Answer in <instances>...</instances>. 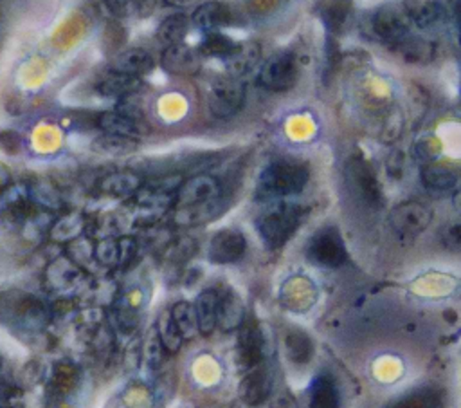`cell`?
I'll return each mask as SVG.
<instances>
[{"label":"cell","mask_w":461,"mask_h":408,"mask_svg":"<svg viewBox=\"0 0 461 408\" xmlns=\"http://www.w3.org/2000/svg\"><path fill=\"white\" fill-rule=\"evenodd\" d=\"M309 168L299 163L276 161L269 165L258 179V193L262 197H285L299 193L309 183Z\"/></svg>","instance_id":"1"},{"label":"cell","mask_w":461,"mask_h":408,"mask_svg":"<svg viewBox=\"0 0 461 408\" xmlns=\"http://www.w3.org/2000/svg\"><path fill=\"white\" fill-rule=\"evenodd\" d=\"M47 322V311L42 302L19 291H0V325H20L24 329H40Z\"/></svg>","instance_id":"2"},{"label":"cell","mask_w":461,"mask_h":408,"mask_svg":"<svg viewBox=\"0 0 461 408\" xmlns=\"http://www.w3.org/2000/svg\"><path fill=\"white\" fill-rule=\"evenodd\" d=\"M301 221V210L294 204H279V207L263 214L258 221V232L263 242L271 248H281L297 230Z\"/></svg>","instance_id":"3"},{"label":"cell","mask_w":461,"mask_h":408,"mask_svg":"<svg viewBox=\"0 0 461 408\" xmlns=\"http://www.w3.org/2000/svg\"><path fill=\"white\" fill-rule=\"evenodd\" d=\"M246 102V86L239 78H218L207 94V107L214 118L225 119L235 116Z\"/></svg>","instance_id":"4"},{"label":"cell","mask_w":461,"mask_h":408,"mask_svg":"<svg viewBox=\"0 0 461 408\" xmlns=\"http://www.w3.org/2000/svg\"><path fill=\"white\" fill-rule=\"evenodd\" d=\"M258 82L271 93H285L297 82V63L294 54L278 53L271 56L260 71Z\"/></svg>","instance_id":"5"},{"label":"cell","mask_w":461,"mask_h":408,"mask_svg":"<svg viewBox=\"0 0 461 408\" xmlns=\"http://www.w3.org/2000/svg\"><path fill=\"white\" fill-rule=\"evenodd\" d=\"M433 221V212L424 202L408 200L395 207L390 214V224L397 235L413 239L424 233Z\"/></svg>","instance_id":"6"},{"label":"cell","mask_w":461,"mask_h":408,"mask_svg":"<svg viewBox=\"0 0 461 408\" xmlns=\"http://www.w3.org/2000/svg\"><path fill=\"white\" fill-rule=\"evenodd\" d=\"M306 255L321 267H341L348 258L343 237L336 228H323L318 232L312 237Z\"/></svg>","instance_id":"7"},{"label":"cell","mask_w":461,"mask_h":408,"mask_svg":"<svg viewBox=\"0 0 461 408\" xmlns=\"http://www.w3.org/2000/svg\"><path fill=\"white\" fill-rule=\"evenodd\" d=\"M373 31L375 35L393 47L411 37V20L408 13L395 6H384L373 15Z\"/></svg>","instance_id":"8"},{"label":"cell","mask_w":461,"mask_h":408,"mask_svg":"<svg viewBox=\"0 0 461 408\" xmlns=\"http://www.w3.org/2000/svg\"><path fill=\"white\" fill-rule=\"evenodd\" d=\"M220 195H222V186L218 179L207 174H200L181 183V186L175 192L174 204L177 208H188V207H197V204L220 199Z\"/></svg>","instance_id":"9"},{"label":"cell","mask_w":461,"mask_h":408,"mask_svg":"<svg viewBox=\"0 0 461 408\" xmlns=\"http://www.w3.org/2000/svg\"><path fill=\"white\" fill-rule=\"evenodd\" d=\"M346 174L353 190L357 192L359 197H362L364 202H368L369 207H380L382 192H380L376 174L362 156H352L348 159Z\"/></svg>","instance_id":"10"},{"label":"cell","mask_w":461,"mask_h":408,"mask_svg":"<svg viewBox=\"0 0 461 408\" xmlns=\"http://www.w3.org/2000/svg\"><path fill=\"white\" fill-rule=\"evenodd\" d=\"M98 126L110 135H119V138L126 140H141L144 134H148L146 123L126 110H107L100 114L98 118Z\"/></svg>","instance_id":"11"},{"label":"cell","mask_w":461,"mask_h":408,"mask_svg":"<svg viewBox=\"0 0 461 408\" xmlns=\"http://www.w3.org/2000/svg\"><path fill=\"white\" fill-rule=\"evenodd\" d=\"M246 249H247L246 237L237 230L227 228L213 235L207 248V257L213 264H230L240 260Z\"/></svg>","instance_id":"12"},{"label":"cell","mask_w":461,"mask_h":408,"mask_svg":"<svg viewBox=\"0 0 461 408\" xmlns=\"http://www.w3.org/2000/svg\"><path fill=\"white\" fill-rule=\"evenodd\" d=\"M161 65L170 75L193 77L200 71L202 54L184 44L168 45L161 56Z\"/></svg>","instance_id":"13"},{"label":"cell","mask_w":461,"mask_h":408,"mask_svg":"<svg viewBox=\"0 0 461 408\" xmlns=\"http://www.w3.org/2000/svg\"><path fill=\"white\" fill-rule=\"evenodd\" d=\"M239 334V358L246 371L262 363L263 358V338L258 322L253 318H244Z\"/></svg>","instance_id":"14"},{"label":"cell","mask_w":461,"mask_h":408,"mask_svg":"<svg viewBox=\"0 0 461 408\" xmlns=\"http://www.w3.org/2000/svg\"><path fill=\"white\" fill-rule=\"evenodd\" d=\"M260 58H262V45L258 42L251 40V42L235 45L233 51L223 58V63H225V69H227L229 77L240 80L244 75H247L255 69Z\"/></svg>","instance_id":"15"},{"label":"cell","mask_w":461,"mask_h":408,"mask_svg":"<svg viewBox=\"0 0 461 408\" xmlns=\"http://www.w3.org/2000/svg\"><path fill=\"white\" fill-rule=\"evenodd\" d=\"M271 388H272L271 372L263 363H260V365L249 369L247 374L244 376V379L240 383V396L247 404L256 406L269 397Z\"/></svg>","instance_id":"16"},{"label":"cell","mask_w":461,"mask_h":408,"mask_svg":"<svg viewBox=\"0 0 461 408\" xmlns=\"http://www.w3.org/2000/svg\"><path fill=\"white\" fill-rule=\"evenodd\" d=\"M135 251H137V242L133 239L119 237V239L101 241L96 246L94 255L103 265L114 267V265H125L126 262H130Z\"/></svg>","instance_id":"17"},{"label":"cell","mask_w":461,"mask_h":408,"mask_svg":"<svg viewBox=\"0 0 461 408\" xmlns=\"http://www.w3.org/2000/svg\"><path fill=\"white\" fill-rule=\"evenodd\" d=\"M230 19H233V15H230V10L223 3L209 0V3H204L195 10L191 22L200 29L213 33L220 28H225L230 22Z\"/></svg>","instance_id":"18"},{"label":"cell","mask_w":461,"mask_h":408,"mask_svg":"<svg viewBox=\"0 0 461 408\" xmlns=\"http://www.w3.org/2000/svg\"><path fill=\"white\" fill-rule=\"evenodd\" d=\"M141 89V80L119 71L110 69L96 84V91L107 98H125Z\"/></svg>","instance_id":"19"},{"label":"cell","mask_w":461,"mask_h":408,"mask_svg":"<svg viewBox=\"0 0 461 408\" xmlns=\"http://www.w3.org/2000/svg\"><path fill=\"white\" fill-rule=\"evenodd\" d=\"M153 67H156V61H153V56L139 47L128 49L125 53H121L116 61H114V71L130 75V77H142L151 73Z\"/></svg>","instance_id":"20"},{"label":"cell","mask_w":461,"mask_h":408,"mask_svg":"<svg viewBox=\"0 0 461 408\" xmlns=\"http://www.w3.org/2000/svg\"><path fill=\"white\" fill-rule=\"evenodd\" d=\"M309 408H339V390L330 374L323 372L312 379L309 388Z\"/></svg>","instance_id":"21"},{"label":"cell","mask_w":461,"mask_h":408,"mask_svg":"<svg viewBox=\"0 0 461 408\" xmlns=\"http://www.w3.org/2000/svg\"><path fill=\"white\" fill-rule=\"evenodd\" d=\"M142 188V179L135 172L123 170L109 174L101 179L100 190L110 197H130Z\"/></svg>","instance_id":"22"},{"label":"cell","mask_w":461,"mask_h":408,"mask_svg":"<svg viewBox=\"0 0 461 408\" xmlns=\"http://www.w3.org/2000/svg\"><path fill=\"white\" fill-rule=\"evenodd\" d=\"M218 300H220V295L216 290H206L200 293V297L193 306L198 332L204 336H209L216 329Z\"/></svg>","instance_id":"23"},{"label":"cell","mask_w":461,"mask_h":408,"mask_svg":"<svg viewBox=\"0 0 461 408\" xmlns=\"http://www.w3.org/2000/svg\"><path fill=\"white\" fill-rule=\"evenodd\" d=\"M408 17L415 26L427 29L445 19V8L438 0H413L408 4Z\"/></svg>","instance_id":"24"},{"label":"cell","mask_w":461,"mask_h":408,"mask_svg":"<svg viewBox=\"0 0 461 408\" xmlns=\"http://www.w3.org/2000/svg\"><path fill=\"white\" fill-rule=\"evenodd\" d=\"M244 318H246V307L237 293L229 291L225 293V297H220L216 325H220L223 330H233L240 327Z\"/></svg>","instance_id":"25"},{"label":"cell","mask_w":461,"mask_h":408,"mask_svg":"<svg viewBox=\"0 0 461 408\" xmlns=\"http://www.w3.org/2000/svg\"><path fill=\"white\" fill-rule=\"evenodd\" d=\"M422 183L429 192L445 193V192H450L456 188L457 174L449 167L429 163L422 170Z\"/></svg>","instance_id":"26"},{"label":"cell","mask_w":461,"mask_h":408,"mask_svg":"<svg viewBox=\"0 0 461 408\" xmlns=\"http://www.w3.org/2000/svg\"><path fill=\"white\" fill-rule=\"evenodd\" d=\"M445 399L443 394L438 388L425 387L409 392L408 396H402L400 399L393 401L386 408H443Z\"/></svg>","instance_id":"27"},{"label":"cell","mask_w":461,"mask_h":408,"mask_svg":"<svg viewBox=\"0 0 461 408\" xmlns=\"http://www.w3.org/2000/svg\"><path fill=\"white\" fill-rule=\"evenodd\" d=\"M285 349H287V358L297 365L309 363L314 355V344H312L311 336L297 329H292L287 332Z\"/></svg>","instance_id":"28"},{"label":"cell","mask_w":461,"mask_h":408,"mask_svg":"<svg viewBox=\"0 0 461 408\" xmlns=\"http://www.w3.org/2000/svg\"><path fill=\"white\" fill-rule=\"evenodd\" d=\"M220 212V199L197 204V207H188V208H177L175 214V223L181 226H193V224H202L218 216Z\"/></svg>","instance_id":"29"},{"label":"cell","mask_w":461,"mask_h":408,"mask_svg":"<svg viewBox=\"0 0 461 408\" xmlns=\"http://www.w3.org/2000/svg\"><path fill=\"white\" fill-rule=\"evenodd\" d=\"M188 31H190V19L182 13H175V15L166 17L161 22L156 35H158V40L168 47V45L182 44Z\"/></svg>","instance_id":"30"},{"label":"cell","mask_w":461,"mask_h":408,"mask_svg":"<svg viewBox=\"0 0 461 408\" xmlns=\"http://www.w3.org/2000/svg\"><path fill=\"white\" fill-rule=\"evenodd\" d=\"M158 0H105V6L114 17H148L156 10Z\"/></svg>","instance_id":"31"},{"label":"cell","mask_w":461,"mask_h":408,"mask_svg":"<svg viewBox=\"0 0 461 408\" xmlns=\"http://www.w3.org/2000/svg\"><path fill=\"white\" fill-rule=\"evenodd\" d=\"M397 49L411 63H429L434 58V45L424 38L408 37Z\"/></svg>","instance_id":"32"},{"label":"cell","mask_w":461,"mask_h":408,"mask_svg":"<svg viewBox=\"0 0 461 408\" xmlns=\"http://www.w3.org/2000/svg\"><path fill=\"white\" fill-rule=\"evenodd\" d=\"M156 329H158V332H159V338H161L163 347H165L166 353H174V355H175V353L182 347L184 338H182V334H181V330H179L175 320L172 318V313H170V311H166V313L159 318Z\"/></svg>","instance_id":"33"},{"label":"cell","mask_w":461,"mask_h":408,"mask_svg":"<svg viewBox=\"0 0 461 408\" xmlns=\"http://www.w3.org/2000/svg\"><path fill=\"white\" fill-rule=\"evenodd\" d=\"M78 383V371H76L74 365L70 363H58L54 367L53 372V379H51V392L56 397H63L67 394H70Z\"/></svg>","instance_id":"34"},{"label":"cell","mask_w":461,"mask_h":408,"mask_svg":"<svg viewBox=\"0 0 461 408\" xmlns=\"http://www.w3.org/2000/svg\"><path fill=\"white\" fill-rule=\"evenodd\" d=\"M350 13V0H323L321 17L330 31H339Z\"/></svg>","instance_id":"35"},{"label":"cell","mask_w":461,"mask_h":408,"mask_svg":"<svg viewBox=\"0 0 461 408\" xmlns=\"http://www.w3.org/2000/svg\"><path fill=\"white\" fill-rule=\"evenodd\" d=\"M170 313H172V318L175 320V323H177V327H179V330H181L184 339L186 338L190 339V338H193L198 332L197 318H195V309H193L191 304L179 302V304H175L170 309Z\"/></svg>","instance_id":"36"},{"label":"cell","mask_w":461,"mask_h":408,"mask_svg":"<svg viewBox=\"0 0 461 408\" xmlns=\"http://www.w3.org/2000/svg\"><path fill=\"white\" fill-rule=\"evenodd\" d=\"M94 151L103 152V154H110V156H125V154H130V152L137 151V142L119 138V135L105 134L103 138L96 140Z\"/></svg>","instance_id":"37"},{"label":"cell","mask_w":461,"mask_h":408,"mask_svg":"<svg viewBox=\"0 0 461 408\" xmlns=\"http://www.w3.org/2000/svg\"><path fill=\"white\" fill-rule=\"evenodd\" d=\"M235 45H237V44L230 42L229 37L220 35L218 31H213V33H207L206 38L202 40V44H200V54L225 58L230 51H233Z\"/></svg>","instance_id":"38"},{"label":"cell","mask_w":461,"mask_h":408,"mask_svg":"<svg viewBox=\"0 0 461 408\" xmlns=\"http://www.w3.org/2000/svg\"><path fill=\"white\" fill-rule=\"evenodd\" d=\"M165 353H166V351H165V347H163L159 332H158L156 327H153V329L150 330L148 338H146V344H144V360H146L148 365L158 367V365L163 362Z\"/></svg>","instance_id":"39"},{"label":"cell","mask_w":461,"mask_h":408,"mask_svg":"<svg viewBox=\"0 0 461 408\" xmlns=\"http://www.w3.org/2000/svg\"><path fill=\"white\" fill-rule=\"evenodd\" d=\"M0 149L8 154H17L22 149L20 135L13 130H3L0 132Z\"/></svg>","instance_id":"40"},{"label":"cell","mask_w":461,"mask_h":408,"mask_svg":"<svg viewBox=\"0 0 461 408\" xmlns=\"http://www.w3.org/2000/svg\"><path fill=\"white\" fill-rule=\"evenodd\" d=\"M445 248L452 249V251H457L459 249V244H461V233H459V226L457 224H452L449 226L445 232H443V237H441Z\"/></svg>","instance_id":"41"},{"label":"cell","mask_w":461,"mask_h":408,"mask_svg":"<svg viewBox=\"0 0 461 408\" xmlns=\"http://www.w3.org/2000/svg\"><path fill=\"white\" fill-rule=\"evenodd\" d=\"M278 3L279 0H251V6L253 10H256V13H263V12H272Z\"/></svg>","instance_id":"42"},{"label":"cell","mask_w":461,"mask_h":408,"mask_svg":"<svg viewBox=\"0 0 461 408\" xmlns=\"http://www.w3.org/2000/svg\"><path fill=\"white\" fill-rule=\"evenodd\" d=\"M165 3L172 8H190V6H195L197 3H202V0H165Z\"/></svg>","instance_id":"43"}]
</instances>
